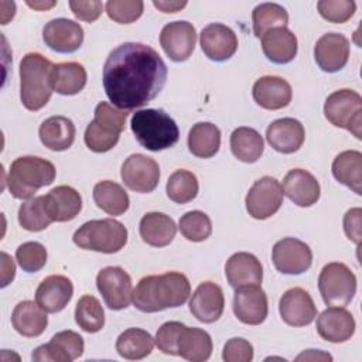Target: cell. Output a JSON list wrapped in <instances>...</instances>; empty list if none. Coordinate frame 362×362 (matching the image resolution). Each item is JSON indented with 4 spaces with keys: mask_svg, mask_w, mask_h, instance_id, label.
I'll return each instance as SVG.
<instances>
[{
    "mask_svg": "<svg viewBox=\"0 0 362 362\" xmlns=\"http://www.w3.org/2000/svg\"><path fill=\"white\" fill-rule=\"evenodd\" d=\"M102 79L112 105L133 110L161 92L167 81V65L154 48L141 42H124L106 58Z\"/></svg>",
    "mask_w": 362,
    "mask_h": 362,
    "instance_id": "6da1fadb",
    "label": "cell"
},
{
    "mask_svg": "<svg viewBox=\"0 0 362 362\" xmlns=\"http://www.w3.org/2000/svg\"><path fill=\"white\" fill-rule=\"evenodd\" d=\"M191 293L189 280L178 272L143 277L132 294L134 307L141 313H157L182 305Z\"/></svg>",
    "mask_w": 362,
    "mask_h": 362,
    "instance_id": "7a4b0ae2",
    "label": "cell"
},
{
    "mask_svg": "<svg viewBox=\"0 0 362 362\" xmlns=\"http://www.w3.org/2000/svg\"><path fill=\"white\" fill-rule=\"evenodd\" d=\"M52 64L38 52H30L20 62V99L25 109L40 110L51 95Z\"/></svg>",
    "mask_w": 362,
    "mask_h": 362,
    "instance_id": "3957f363",
    "label": "cell"
},
{
    "mask_svg": "<svg viewBox=\"0 0 362 362\" xmlns=\"http://www.w3.org/2000/svg\"><path fill=\"white\" fill-rule=\"evenodd\" d=\"M132 132L140 146L150 151L173 147L180 139L177 123L163 109H141L133 113Z\"/></svg>",
    "mask_w": 362,
    "mask_h": 362,
    "instance_id": "277c9868",
    "label": "cell"
},
{
    "mask_svg": "<svg viewBox=\"0 0 362 362\" xmlns=\"http://www.w3.org/2000/svg\"><path fill=\"white\" fill-rule=\"evenodd\" d=\"M54 180L55 167L51 161L35 156H23L11 163L6 182L14 198L28 199L40 188L52 184Z\"/></svg>",
    "mask_w": 362,
    "mask_h": 362,
    "instance_id": "5b68a950",
    "label": "cell"
},
{
    "mask_svg": "<svg viewBox=\"0 0 362 362\" xmlns=\"http://www.w3.org/2000/svg\"><path fill=\"white\" fill-rule=\"evenodd\" d=\"M127 110H122L109 105L107 102H100L95 107V117L88 124L85 130V144L89 150L95 153H105L112 150L124 130Z\"/></svg>",
    "mask_w": 362,
    "mask_h": 362,
    "instance_id": "8992f818",
    "label": "cell"
},
{
    "mask_svg": "<svg viewBox=\"0 0 362 362\" xmlns=\"http://www.w3.org/2000/svg\"><path fill=\"white\" fill-rule=\"evenodd\" d=\"M74 243L81 249L116 253L127 242V229L112 218L88 221L74 233Z\"/></svg>",
    "mask_w": 362,
    "mask_h": 362,
    "instance_id": "52a82bcc",
    "label": "cell"
},
{
    "mask_svg": "<svg viewBox=\"0 0 362 362\" xmlns=\"http://www.w3.org/2000/svg\"><path fill=\"white\" fill-rule=\"evenodd\" d=\"M318 288L327 305L346 307L356 293V277L346 264L332 262L322 267Z\"/></svg>",
    "mask_w": 362,
    "mask_h": 362,
    "instance_id": "ba28073f",
    "label": "cell"
},
{
    "mask_svg": "<svg viewBox=\"0 0 362 362\" xmlns=\"http://www.w3.org/2000/svg\"><path fill=\"white\" fill-rule=\"evenodd\" d=\"M324 115L329 123L346 129L356 139L362 136V98L352 89L332 92L324 103Z\"/></svg>",
    "mask_w": 362,
    "mask_h": 362,
    "instance_id": "9c48e42d",
    "label": "cell"
},
{
    "mask_svg": "<svg viewBox=\"0 0 362 362\" xmlns=\"http://www.w3.org/2000/svg\"><path fill=\"white\" fill-rule=\"evenodd\" d=\"M283 195V187L276 178L262 177L250 187L246 195V211L255 219L270 218L280 209Z\"/></svg>",
    "mask_w": 362,
    "mask_h": 362,
    "instance_id": "30bf717a",
    "label": "cell"
},
{
    "mask_svg": "<svg viewBox=\"0 0 362 362\" xmlns=\"http://www.w3.org/2000/svg\"><path fill=\"white\" fill-rule=\"evenodd\" d=\"M96 286L105 304L110 310H123L129 307L133 288L132 279L124 269L117 266L102 269L96 276Z\"/></svg>",
    "mask_w": 362,
    "mask_h": 362,
    "instance_id": "8fae6325",
    "label": "cell"
},
{
    "mask_svg": "<svg viewBox=\"0 0 362 362\" xmlns=\"http://www.w3.org/2000/svg\"><path fill=\"white\" fill-rule=\"evenodd\" d=\"M120 175L129 189L147 194L154 191L158 185L160 167L151 157L137 153L124 160Z\"/></svg>",
    "mask_w": 362,
    "mask_h": 362,
    "instance_id": "7c38bea8",
    "label": "cell"
},
{
    "mask_svg": "<svg viewBox=\"0 0 362 362\" xmlns=\"http://www.w3.org/2000/svg\"><path fill=\"white\" fill-rule=\"evenodd\" d=\"M274 267L284 274H301L313 263V252L307 243L296 238H284L273 246Z\"/></svg>",
    "mask_w": 362,
    "mask_h": 362,
    "instance_id": "4fadbf2b",
    "label": "cell"
},
{
    "mask_svg": "<svg viewBox=\"0 0 362 362\" xmlns=\"http://www.w3.org/2000/svg\"><path fill=\"white\" fill-rule=\"evenodd\" d=\"M83 338L75 331H61L48 344L34 349L31 359L37 362H72L83 354Z\"/></svg>",
    "mask_w": 362,
    "mask_h": 362,
    "instance_id": "5bb4252c",
    "label": "cell"
},
{
    "mask_svg": "<svg viewBox=\"0 0 362 362\" xmlns=\"http://www.w3.org/2000/svg\"><path fill=\"white\" fill-rule=\"evenodd\" d=\"M197 42V31L188 21H173L163 27L160 44L167 57L175 62L191 57Z\"/></svg>",
    "mask_w": 362,
    "mask_h": 362,
    "instance_id": "9a60e30c",
    "label": "cell"
},
{
    "mask_svg": "<svg viewBox=\"0 0 362 362\" xmlns=\"http://www.w3.org/2000/svg\"><path fill=\"white\" fill-rule=\"evenodd\" d=\"M281 320L291 327H304L317 317V307L311 296L301 287L287 290L279 303Z\"/></svg>",
    "mask_w": 362,
    "mask_h": 362,
    "instance_id": "2e32d148",
    "label": "cell"
},
{
    "mask_svg": "<svg viewBox=\"0 0 362 362\" xmlns=\"http://www.w3.org/2000/svg\"><path fill=\"white\" fill-rule=\"evenodd\" d=\"M45 45L62 54L75 52L83 42V30L79 23L69 18H54L42 30Z\"/></svg>",
    "mask_w": 362,
    "mask_h": 362,
    "instance_id": "e0dca14e",
    "label": "cell"
},
{
    "mask_svg": "<svg viewBox=\"0 0 362 362\" xmlns=\"http://www.w3.org/2000/svg\"><path fill=\"white\" fill-rule=\"evenodd\" d=\"M267 296L260 286L236 288L233 296V313L247 325H259L267 317Z\"/></svg>",
    "mask_w": 362,
    "mask_h": 362,
    "instance_id": "ac0fdd59",
    "label": "cell"
},
{
    "mask_svg": "<svg viewBox=\"0 0 362 362\" xmlns=\"http://www.w3.org/2000/svg\"><path fill=\"white\" fill-rule=\"evenodd\" d=\"M199 42L204 54L216 62L229 59L238 49L235 31L221 23H212L202 28Z\"/></svg>",
    "mask_w": 362,
    "mask_h": 362,
    "instance_id": "d6986e66",
    "label": "cell"
},
{
    "mask_svg": "<svg viewBox=\"0 0 362 362\" xmlns=\"http://www.w3.org/2000/svg\"><path fill=\"white\" fill-rule=\"evenodd\" d=\"M314 58L317 65L325 72H337L342 69L349 58V41L338 33H327L321 35L314 47Z\"/></svg>",
    "mask_w": 362,
    "mask_h": 362,
    "instance_id": "ffe728a7",
    "label": "cell"
},
{
    "mask_svg": "<svg viewBox=\"0 0 362 362\" xmlns=\"http://www.w3.org/2000/svg\"><path fill=\"white\" fill-rule=\"evenodd\" d=\"M223 291L218 284L212 281L201 283L189 300V311L198 321L205 324H211L219 320L223 313Z\"/></svg>",
    "mask_w": 362,
    "mask_h": 362,
    "instance_id": "44dd1931",
    "label": "cell"
},
{
    "mask_svg": "<svg viewBox=\"0 0 362 362\" xmlns=\"http://www.w3.org/2000/svg\"><path fill=\"white\" fill-rule=\"evenodd\" d=\"M225 274L228 283L235 290L240 287L260 286L263 280V267L255 255L238 252L228 259L225 264Z\"/></svg>",
    "mask_w": 362,
    "mask_h": 362,
    "instance_id": "7402d4cb",
    "label": "cell"
},
{
    "mask_svg": "<svg viewBox=\"0 0 362 362\" xmlns=\"http://www.w3.org/2000/svg\"><path fill=\"white\" fill-rule=\"evenodd\" d=\"M317 332L325 341L345 342L355 332L354 315L344 307H329L318 315Z\"/></svg>",
    "mask_w": 362,
    "mask_h": 362,
    "instance_id": "603a6c76",
    "label": "cell"
},
{
    "mask_svg": "<svg viewBox=\"0 0 362 362\" xmlns=\"http://www.w3.org/2000/svg\"><path fill=\"white\" fill-rule=\"evenodd\" d=\"M305 132L297 119L283 117L272 122L266 130L267 143L279 153L291 154L304 143Z\"/></svg>",
    "mask_w": 362,
    "mask_h": 362,
    "instance_id": "cb8c5ba5",
    "label": "cell"
},
{
    "mask_svg": "<svg viewBox=\"0 0 362 362\" xmlns=\"http://www.w3.org/2000/svg\"><path fill=\"white\" fill-rule=\"evenodd\" d=\"M74 294L72 281L62 274L45 277L35 291L37 304L47 313H58L66 307Z\"/></svg>",
    "mask_w": 362,
    "mask_h": 362,
    "instance_id": "d4e9b609",
    "label": "cell"
},
{
    "mask_svg": "<svg viewBox=\"0 0 362 362\" xmlns=\"http://www.w3.org/2000/svg\"><path fill=\"white\" fill-rule=\"evenodd\" d=\"M255 102L267 110H277L286 107L291 102L293 90L290 83L280 76H262L252 89Z\"/></svg>",
    "mask_w": 362,
    "mask_h": 362,
    "instance_id": "484cf974",
    "label": "cell"
},
{
    "mask_svg": "<svg viewBox=\"0 0 362 362\" xmlns=\"http://www.w3.org/2000/svg\"><path fill=\"white\" fill-rule=\"evenodd\" d=\"M283 192L298 206L314 205L321 194L317 178L301 168L288 171L283 180Z\"/></svg>",
    "mask_w": 362,
    "mask_h": 362,
    "instance_id": "4316f807",
    "label": "cell"
},
{
    "mask_svg": "<svg viewBox=\"0 0 362 362\" xmlns=\"http://www.w3.org/2000/svg\"><path fill=\"white\" fill-rule=\"evenodd\" d=\"M45 208L52 222H68L76 218L82 209V198L79 192L68 185L52 188L44 195Z\"/></svg>",
    "mask_w": 362,
    "mask_h": 362,
    "instance_id": "83f0119b",
    "label": "cell"
},
{
    "mask_svg": "<svg viewBox=\"0 0 362 362\" xmlns=\"http://www.w3.org/2000/svg\"><path fill=\"white\" fill-rule=\"evenodd\" d=\"M11 324L13 328L23 337H38L45 331L48 325L47 311H44L37 304V301H20L13 310Z\"/></svg>",
    "mask_w": 362,
    "mask_h": 362,
    "instance_id": "f1b7e54d",
    "label": "cell"
},
{
    "mask_svg": "<svg viewBox=\"0 0 362 362\" xmlns=\"http://www.w3.org/2000/svg\"><path fill=\"white\" fill-rule=\"evenodd\" d=\"M262 49L274 64H287L297 55V38L287 27L267 31L262 37Z\"/></svg>",
    "mask_w": 362,
    "mask_h": 362,
    "instance_id": "f546056e",
    "label": "cell"
},
{
    "mask_svg": "<svg viewBox=\"0 0 362 362\" xmlns=\"http://www.w3.org/2000/svg\"><path fill=\"white\" fill-rule=\"evenodd\" d=\"M139 232L143 239L150 246L163 247L173 242L177 226L173 218L161 212L146 214L139 225Z\"/></svg>",
    "mask_w": 362,
    "mask_h": 362,
    "instance_id": "4dcf8cb0",
    "label": "cell"
},
{
    "mask_svg": "<svg viewBox=\"0 0 362 362\" xmlns=\"http://www.w3.org/2000/svg\"><path fill=\"white\" fill-rule=\"evenodd\" d=\"M75 124L65 116H51L45 119L38 130L41 143L54 151L69 148L75 140Z\"/></svg>",
    "mask_w": 362,
    "mask_h": 362,
    "instance_id": "1f68e13d",
    "label": "cell"
},
{
    "mask_svg": "<svg viewBox=\"0 0 362 362\" xmlns=\"http://www.w3.org/2000/svg\"><path fill=\"white\" fill-rule=\"evenodd\" d=\"M178 355L187 361L204 362L212 354L211 335L201 328L184 327L180 332L177 342Z\"/></svg>",
    "mask_w": 362,
    "mask_h": 362,
    "instance_id": "d6a6232c",
    "label": "cell"
},
{
    "mask_svg": "<svg viewBox=\"0 0 362 362\" xmlns=\"http://www.w3.org/2000/svg\"><path fill=\"white\" fill-rule=\"evenodd\" d=\"M332 175L337 181L351 188L355 194H362V153L346 150L339 153L332 161Z\"/></svg>",
    "mask_w": 362,
    "mask_h": 362,
    "instance_id": "836d02e7",
    "label": "cell"
},
{
    "mask_svg": "<svg viewBox=\"0 0 362 362\" xmlns=\"http://www.w3.org/2000/svg\"><path fill=\"white\" fill-rule=\"evenodd\" d=\"M52 89L59 95L79 93L86 85V71L79 62H61L51 71Z\"/></svg>",
    "mask_w": 362,
    "mask_h": 362,
    "instance_id": "e575fe53",
    "label": "cell"
},
{
    "mask_svg": "<svg viewBox=\"0 0 362 362\" xmlns=\"http://www.w3.org/2000/svg\"><path fill=\"white\" fill-rule=\"evenodd\" d=\"M221 147V132L209 122L194 124L188 134V148L199 158L214 157Z\"/></svg>",
    "mask_w": 362,
    "mask_h": 362,
    "instance_id": "d590c367",
    "label": "cell"
},
{
    "mask_svg": "<svg viewBox=\"0 0 362 362\" xmlns=\"http://www.w3.org/2000/svg\"><path fill=\"white\" fill-rule=\"evenodd\" d=\"M95 204L109 215L117 216L129 209V195L122 185L113 181H100L93 187Z\"/></svg>",
    "mask_w": 362,
    "mask_h": 362,
    "instance_id": "8d00e7d4",
    "label": "cell"
},
{
    "mask_svg": "<svg viewBox=\"0 0 362 362\" xmlns=\"http://www.w3.org/2000/svg\"><path fill=\"white\" fill-rule=\"evenodd\" d=\"M154 346L153 337L141 328H129L116 339L117 354L129 361L143 359L151 354Z\"/></svg>",
    "mask_w": 362,
    "mask_h": 362,
    "instance_id": "74e56055",
    "label": "cell"
},
{
    "mask_svg": "<svg viewBox=\"0 0 362 362\" xmlns=\"http://www.w3.org/2000/svg\"><path fill=\"white\" fill-rule=\"evenodd\" d=\"M264 143L259 132L252 127H238L230 134L232 154L243 163H255L263 154Z\"/></svg>",
    "mask_w": 362,
    "mask_h": 362,
    "instance_id": "f35d334b",
    "label": "cell"
},
{
    "mask_svg": "<svg viewBox=\"0 0 362 362\" xmlns=\"http://www.w3.org/2000/svg\"><path fill=\"white\" fill-rule=\"evenodd\" d=\"M252 21L255 35L262 38L273 28L286 27L288 23V14L286 8L277 3H262L253 8Z\"/></svg>",
    "mask_w": 362,
    "mask_h": 362,
    "instance_id": "ab89813d",
    "label": "cell"
},
{
    "mask_svg": "<svg viewBox=\"0 0 362 362\" xmlns=\"http://www.w3.org/2000/svg\"><path fill=\"white\" fill-rule=\"evenodd\" d=\"M75 321L85 332H98L105 325V311L93 296H83L75 307Z\"/></svg>",
    "mask_w": 362,
    "mask_h": 362,
    "instance_id": "60d3db41",
    "label": "cell"
},
{
    "mask_svg": "<svg viewBox=\"0 0 362 362\" xmlns=\"http://www.w3.org/2000/svg\"><path fill=\"white\" fill-rule=\"evenodd\" d=\"M18 222L25 230L30 232H40L49 226L52 219L47 212L44 195L30 198L21 204L18 209Z\"/></svg>",
    "mask_w": 362,
    "mask_h": 362,
    "instance_id": "b9f144b4",
    "label": "cell"
},
{
    "mask_svg": "<svg viewBox=\"0 0 362 362\" xmlns=\"http://www.w3.org/2000/svg\"><path fill=\"white\" fill-rule=\"evenodd\" d=\"M198 180L195 174L187 170L174 171L167 181V197L177 204H187L198 194Z\"/></svg>",
    "mask_w": 362,
    "mask_h": 362,
    "instance_id": "7bdbcfd3",
    "label": "cell"
},
{
    "mask_svg": "<svg viewBox=\"0 0 362 362\" xmlns=\"http://www.w3.org/2000/svg\"><path fill=\"white\" fill-rule=\"evenodd\" d=\"M182 236L191 242H202L212 233V222L202 211H189L180 218L178 225Z\"/></svg>",
    "mask_w": 362,
    "mask_h": 362,
    "instance_id": "ee69618b",
    "label": "cell"
},
{
    "mask_svg": "<svg viewBox=\"0 0 362 362\" xmlns=\"http://www.w3.org/2000/svg\"><path fill=\"white\" fill-rule=\"evenodd\" d=\"M16 259L24 272L34 273L47 263V249L40 242H25L16 250Z\"/></svg>",
    "mask_w": 362,
    "mask_h": 362,
    "instance_id": "f6af8a7d",
    "label": "cell"
},
{
    "mask_svg": "<svg viewBox=\"0 0 362 362\" xmlns=\"http://www.w3.org/2000/svg\"><path fill=\"white\" fill-rule=\"evenodd\" d=\"M109 18L119 24H129L136 21L144 8L141 0H109L105 4Z\"/></svg>",
    "mask_w": 362,
    "mask_h": 362,
    "instance_id": "bcb514c9",
    "label": "cell"
},
{
    "mask_svg": "<svg viewBox=\"0 0 362 362\" xmlns=\"http://www.w3.org/2000/svg\"><path fill=\"white\" fill-rule=\"evenodd\" d=\"M317 8L321 17L327 21L341 24L354 16L356 4L352 0H320Z\"/></svg>",
    "mask_w": 362,
    "mask_h": 362,
    "instance_id": "7dc6e473",
    "label": "cell"
},
{
    "mask_svg": "<svg viewBox=\"0 0 362 362\" xmlns=\"http://www.w3.org/2000/svg\"><path fill=\"white\" fill-rule=\"evenodd\" d=\"M184 327L185 325L182 322H178V321L164 322L158 328V331L156 334V338H154V342L158 346V349L164 354H168V355H178L177 342H178L180 332Z\"/></svg>",
    "mask_w": 362,
    "mask_h": 362,
    "instance_id": "c3c4849f",
    "label": "cell"
},
{
    "mask_svg": "<svg viewBox=\"0 0 362 362\" xmlns=\"http://www.w3.org/2000/svg\"><path fill=\"white\" fill-rule=\"evenodd\" d=\"M222 358L226 362H250L253 359V346L243 338H230L223 346Z\"/></svg>",
    "mask_w": 362,
    "mask_h": 362,
    "instance_id": "681fc988",
    "label": "cell"
},
{
    "mask_svg": "<svg viewBox=\"0 0 362 362\" xmlns=\"http://www.w3.org/2000/svg\"><path fill=\"white\" fill-rule=\"evenodd\" d=\"M68 4L76 18H79L82 21H88V23L98 20L99 16L102 14V7H103L99 0H88V1L71 0Z\"/></svg>",
    "mask_w": 362,
    "mask_h": 362,
    "instance_id": "f907efd6",
    "label": "cell"
},
{
    "mask_svg": "<svg viewBox=\"0 0 362 362\" xmlns=\"http://www.w3.org/2000/svg\"><path fill=\"white\" fill-rule=\"evenodd\" d=\"M361 218H362V209L361 208H352L349 209L344 216V230L349 240L359 245L361 243Z\"/></svg>",
    "mask_w": 362,
    "mask_h": 362,
    "instance_id": "816d5d0a",
    "label": "cell"
},
{
    "mask_svg": "<svg viewBox=\"0 0 362 362\" xmlns=\"http://www.w3.org/2000/svg\"><path fill=\"white\" fill-rule=\"evenodd\" d=\"M1 257H3V263H1V267H3V273H1V287H6L13 279H14V274H16V266H14V262L13 259L7 255V253H1Z\"/></svg>",
    "mask_w": 362,
    "mask_h": 362,
    "instance_id": "f5cc1de1",
    "label": "cell"
},
{
    "mask_svg": "<svg viewBox=\"0 0 362 362\" xmlns=\"http://www.w3.org/2000/svg\"><path fill=\"white\" fill-rule=\"evenodd\" d=\"M153 4L163 13H177L187 6V1H160V0L157 1V0H154Z\"/></svg>",
    "mask_w": 362,
    "mask_h": 362,
    "instance_id": "db71d44e",
    "label": "cell"
},
{
    "mask_svg": "<svg viewBox=\"0 0 362 362\" xmlns=\"http://www.w3.org/2000/svg\"><path fill=\"white\" fill-rule=\"evenodd\" d=\"M297 361H303V359H313V361H318V359H328V361H331L332 359V356L331 355H328V354H324V352H321V351H315V349H308L307 352H303L301 355H298L297 358H296Z\"/></svg>",
    "mask_w": 362,
    "mask_h": 362,
    "instance_id": "11a10c76",
    "label": "cell"
},
{
    "mask_svg": "<svg viewBox=\"0 0 362 362\" xmlns=\"http://www.w3.org/2000/svg\"><path fill=\"white\" fill-rule=\"evenodd\" d=\"M57 3L55 1H27V6H30L34 10H47L54 7Z\"/></svg>",
    "mask_w": 362,
    "mask_h": 362,
    "instance_id": "9f6ffc18",
    "label": "cell"
}]
</instances>
